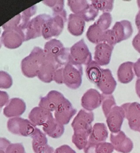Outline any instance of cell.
Here are the masks:
<instances>
[{"mask_svg": "<svg viewBox=\"0 0 140 153\" xmlns=\"http://www.w3.org/2000/svg\"><path fill=\"white\" fill-rule=\"evenodd\" d=\"M45 58L43 50L35 47L30 54L21 61V68L24 75L29 78L37 76Z\"/></svg>", "mask_w": 140, "mask_h": 153, "instance_id": "cell-1", "label": "cell"}, {"mask_svg": "<svg viewBox=\"0 0 140 153\" xmlns=\"http://www.w3.org/2000/svg\"><path fill=\"white\" fill-rule=\"evenodd\" d=\"M44 52L46 57L63 67L70 61V48L65 47L63 43L57 39H52L45 43Z\"/></svg>", "mask_w": 140, "mask_h": 153, "instance_id": "cell-2", "label": "cell"}, {"mask_svg": "<svg viewBox=\"0 0 140 153\" xmlns=\"http://www.w3.org/2000/svg\"><path fill=\"white\" fill-rule=\"evenodd\" d=\"M67 20L66 10H63L58 13H53L44 25L42 30V36L46 40L53 37L58 36L62 33L64 25Z\"/></svg>", "mask_w": 140, "mask_h": 153, "instance_id": "cell-3", "label": "cell"}, {"mask_svg": "<svg viewBox=\"0 0 140 153\" xmlns=\"http://www.w3.org/2000/svg\"><path fill=\"white\" fill-rule=\"evenodd\" d=\"M83 68L80 65L69 61L63 67V80L67 87L72 90L78 89L82 83Z\"/></svg>", "mask_w": 140, "mask_h": 153, "instance_id": "cell-4", "label": "cell"}, {"mask_svg": "<svg viewBox=\"0 0 140 153\" xmlns=\"http://www.w3.org/2000/svg\"><path fill=\"white\" fill-rule=\"evenodd\" d=\"M7 128L10 133L20 136L31 137L36 129L30 120L16 117L10 119L7 122Z\"/></svg>", "mask_w": 140, "mask_h": 153, "instance_id": "cell-5", "label": "cell"}, {"mask_svg": "<svg viewBox=\"0 0 140 153\" xmlns=\"http://www.w3.org/2000/svg\"><path fill=\"white\" fill-rule=\"evenodd\" d=\"M70 60L80 65H87L93 61L91 54L84 39H81L70 48Z\"/></svg>", "mask_w": 140, "mask_h": 153, "instance_id": "cell-6", "label": "cell"}, {"mask_svg": "<svg viewBox=\"0 0 140 153\" xmlns=\"http://www.w3.org/2000/svg\"><path fill=\"white\" fill-rule=\"evenodd\" d=\"M94 120V114L92 111L81 109L71 124L74 133H88L90 135L93 129L91 123Z\"/></svg>", "mask_w": 140, "mask_h": 153, "instance_id": "cell-7", "label": "cell"}, {"mask_svg": "<svg viewBox=\"0 0 140 153\" xmlns=\"http://www.w3.org/2000/svg\"><path fill=\"white\" fill-rule=\"evenodd\" d=\"M25 41L23 30L18 27L14 29L4 30L1 37V42L8 49H16Z\"/></svg>", "mask_w": 140, "mask_h": 153, "instance_id": "cell-8", "label": "cell"}, {"mask_svg": "<svg viewBox=\"0 0 140 153\" xmlns=\"http://www.w3.org/2000/svg\"><path fill=\"white\" fill-rule=\"evenodd\" d=\"M50 17L47 14H41L31 19L24 30L25 41L42 36L44 25Z\"/></svg>", "mask_w": 140, "mask_h": 153, "instance_id": "cell-9", "label": "cell"}, {"mask_svg": "<svg viewBox=\"0 0 140 153\" xmlns=\"http://www.w3.org/2000/svg\"><path fill=\"white\" fill-rule=\"evenodd\" d=\"M125 111V117L128 120L131 130L140 131V104L137 102L127 103L121 105Z\"/></svg>", "mask_w": 140, "mask_h": 153, "instance_id": "cell-10", "label": "cell"}, {"mask_svg": "<svg viewBox=\"0 0 140 153\" xmlns=\"http://www.w3.org/2000/svg\"><path fill=\"white\" fill-rule=\"evenodd\" d=\"M106 117L107 126L112 133L120 131L125 117V111L122 106L114 107Z\"/></svg>", "mask_w": 140, "mask_h": 153, "instance_id": "cell-11", "label": "cell"}, {"mask_svg": "<svg viewBox=\"0 0 140 153\" xmlns=\"http://www.w3.org/2000/svg\"><path fill=\"white\" fill-rule=\"evenodd\" d=\"M110 140L114 149L118 152L129 153L133 149V141L127 137L123 131H120L117 133H111Z\"/></svg>", "mask_w": 140, "mask_h": 153, "instance_id": "cell-12", "label": "cell"}, {"mask_svg": "<svg viewBox=\"0 0 140 153\" xmlns=\"http://www.w3.org/2000/svg\"><path fill=\"white\" fill-rule=\"evenodd\" d=\"M66 99L62 93L53 90L41 98L38 105L50 112L55 111Z\"/></svg>", "mask_w": 140, "mask_h": 153, "instance_id": "cell-13", "label": "cell"}, {"mask_svg": "<svg viewBox=\"0 0 140 153\" xmlns=\"http://www.w3.org/2000/svg\"><path fill=\"white\" fill-rule=\"evenodd\" d=\"M32 139V146L35 153H54L53 148L48 144V139L45 133L36 128L35 132L31 137Z\"/></svg>", "mask_w": 140, "mask_h": 153, "instance_id": "cell-14", "label": "cell"}, {"mask_svg": "<svg viewBox=\"0 0 140 153\" xmlns=\"http://www.w3.org/2000/svg\"><path fill=\"white\" fill-rule=\"evenodd\" d=\"M76 113V109L74 108L70 101L66 99L54 111V118L61 124L67 125Z\"/></svg>", "mask_w": 140, "mask_h": 153, "instance_id": "cell-15", "label": "cell"}, {"mask_svg": "<svg viewBox=\"0 0 140 153\" xmlns=\"http://www.w3.org/2000/svg\"><path fill=\"white\" fill-rule=\"evenodd\" d=\"M102 103V96L95 89L88 90L81 99V105L85 110L91 111L100 107Z\"/></svg>", "mask_w": 140, "mask_h": 153, "instance_id": "cell-16", "label": "cell"}, {"mask_svg": "<svg viewBox=\"0 0 140 153\" xmlns=\"http://www.w3.org/2000/svg\"><path fill=\"white\" fill-rule=\"evenodd\" d=\"M57 63L46 56L45 59L41 67L37 77L45 83H50L53 81V77L56 70L60 68Z\"/></svg>", "mask_w": 140, "mask_h": 153, "instance_id": "cell-17", "label": "cell"}, {"mask_svg": "<svg viewBox=\"0 0 140 153\" xmlns=\"http://www.w3.org/2000/svg\"><path fill=\"white\" fill-rule=\"evenodd\" d=\"M114 47L107 43L101 42L97 44L94 53V61L100 66L108 65L110 63Z\"/></svg>", "mask_w": 140, "mask_h": 153, "instance_id": "cell-18", "label": "cell"}, {"mask_svg": "<svg viewBox=\"0 0 140 153\" xmlns=\"http://www.w3.org/2000/svg\"><path fill=\"white\" fill-rule=\"evenodd\" d=\"M111 30L117 40V43L129 39L133 33L132 24L127 20L117 22Z\"/></svg>", "mask_w": 140, "mask_h": 153, "instance_id": "cell-19", "label": "cell"}, {"mask_svg": "<svg viewBox=\"0 0 140 153\" xmlns=\"http://www.w3.org/2000/svg\"><path fill=\"white\" fill-rule=\"evenodd\" d=\"M27 105L23 100L19 98H12L4 108V114L7 117H16L23 115Z\"/></svg>", "mask_w": 140, "mask_h": 153, "instance_id": "cell-20", "label": "cell"}, {"mask_svg": "<svg viewBox=\"0 0 140 153\" xmlns=\"http://www.w3.org/2000/svg\"><path fill=\"white\" fill-rule=\"evenodd\" d=\"M97 86L103 94H112L117 86V82L114 79L111 71L108 69H102V75Z\"/></svg>", "mask_w": 140, "mask_h": 153, "instance_id": "cell-21", "label": "cell"}, {"mask_svg": "<svg viewBox=\"0 0 140 153\" xmlns=\"http://www.w3.org/2000/svg\"><path fill=\"white\" fill-rule=\"evenodd\" d=\"M52 117V112L39 106L35 107L29 114V120L36 126H43Z\"/></svg>", "mask_w": 140, "mask_h": 153, "instance_id": "cell-22", "label": "cell"}, {"mask_svg": "<svg viewBox=\"0 0 140 153\" xmlns=\"http://www.w3.org/2000/svg\"><path fill=\"white\" fill-rule=\"evenodd\" d=\"M85 21L80 15L70 14L68 18L67 29L74 36H80L83 33Z\"/></svg>", "mask_w": 140, "mask_h": 153, "instance_id": "cell-23", "label": "cell"}, {"mask_svg": "<svg viewBox=\"0 0 140 153\" xmlns=\"http://www.w3.org/2000/svg\"><path fill=\"white\" fill-rule=\"evenodd\" d=\"M44 133L52 138H58L62 136L65 131L63 125L59 123L52 117L42 126Z\"/></svg>", "mask_w": 140, "mask_h": 153, "instance_id": "cell-24", "label": "cell"}, {"mask_svg": "<svg viewBox=\"0 0 140 153\" xmlns=\"http://www.w3.org/2000/svg\"><path fill=\"white\" fill-rule=\"evenodd\" d=\"M108 136V132L105 123H95L89 138L88 143L105 142L107 140Z\"/></svg>", "mask_w": 140, "mask_h": 153, "instance_id": "cell-25", "label": "cell"}, {"mask_svg": "<svg viewBox=\"0 0 140 153\" xmlns=\"http://www.w3.org/2000/svg\"><path fill=\"white\" fill-rule=\"evenodd\" d=\"M133 62H127L120 65L117 71V77L118 81L120 83H128L133 80Z\"/></svg>", "mask_w": 140, "mask_h": 153, "instance_id": "cell-26", "label": "cell"}, {"mask_svg": "<svg viewBox=\"0 0 140 153\" xmlns=\"http://www.w3.org/2000/svg\"><path fill=\"white\" fill-rule=\"evenodd\" d=\"M114 149L111 143L108 142L88 143L84 149V153H112Z\"/></svg>", "mask_w": 140, "mask_h": 153, "instance_id": "cell-27", "label": "cell"}, {"mask_svg": "<svg viewBox=\"0 0 140 153\" xmlns=\"http://www.w3.org/2000/svg\"><path fill=\"white\" fill-rule=\"evenodd\" d=\"M102 69L95 61H92L86 67L85 73L87 78L91 82L97 84L102 77Z\"/></svg>", "mask_w": 140, "mask_h": 153, "instance_id": "cell-28", "label": "cell"}, {"mask_svg": "<svg viewBox=\"0 0 140 153\" xmlns=\"http://www.w3.org/2000/svg\"><path fill=\"white\" fill-rule=\"evenodd\" d=\"M104 33L105 31L102 30L96 23H95L89 27L86 36L90 42L98 44L103 42Z\"/></svg>", "mask_w": 140, "mask_h": 153, "instance_id": "cell-29", "label": "cell"}, {"mask_svg": "<svg viewBox=\"0 0 140 153\" xmlns=\"http://www.w3.org/2000/svg\"><path fill=\"white\" fill-rule=\"evenodd\" d=\"M89 136L90 134L88 133H74L72 141L78 149H84L88 143Z\"/></svg>", "mask_w": 140, "mask_h": 153, "instance_id": "cell-30", "label": "cell"}, {"mask_svg": "<svg viewBox=\"0 0 140 153\" xmlns=\"http://www.w3.org/2000/svg\"><path fill=\"white\" fill-rule=\"evenodd\" d=\"M37 9L36 5H34L33 6L24 10L21 13V22L19 27L21 29L24 31L25 29L27 24L31 20L30 18L36 13Z\"/></svg>", "mask_w": 140, "mask_h": 153, "instance_id": "cell-31", "label": "cell"}, {"mask_svg": "<svg viewBox=\"0 0 140 153\" xmlns=\"http://www.w3.org/2000/svg\"><path fill=\"white\" fill-rule=\"evenodd\" d=\"M67 4L74 14L80 15L84 12L89 4L87 1H72L69 0Z\"/></svg>", "mask_w": 140, "mask_h": 153, "instance_id": "cell-32", "label": "cell"}, {"mask_svg": "<svg viewBox=\"0 0 140 153\" xmlns=\"http://www.w3.org/2000/svg\"><path fill=\"white\" fill-rule=\"evenodd\" d=\"M102 96V108L104 115L106 117L111 109L116 105V101L112 94H101Z\"/></svg>", "mask_w": 140, "mask_h": 153, "instance_id": "cell-33", "label": "cell"}, {"mask_svg": "<svg viewBox=\"0 0 140 153\" xmlns=\"http://www.w3.org/2000/svg\"><path fill=\"white\" fill-rule=\"evenodd\" d=\"M91 4L99 11L110 13L113 8L114 1H91Z\"/></svg>", "mask_w": 140, "mask_h": 153, "instance_id": "cell-34", "label": "cell"}, {"mask_svg": "<svg viewBox=\"0 0 140 153\" xmlns=\"http://www.w3.org/2000/svg\"><path fill=\"white\" fill-rule=\"evenodd\" d=\"M112 22V17L110 13H103L95 22L102 30L105 31L110 27Z\"/></svg>", "mask_w": 140, "mask_h": 153, "instance_id": "cell-35", "label": "cell"}, {"mask_svg": "<svg viewBox=\"0 0 140 153\" xmlns=\"http://www.w3.org/2000/svg\"><path fill=\"white\" fill-rule=\"evenodd\" d=\"M99 11L97 10L91 4H89L83 12L80 15L83 18L85 22H90L94 20L97 16Z\"/></svg>", "mask_w": 140, "mask_h": 153, "instance_id": "cell-36", "label": "cell"}, {"mask_svg": "<svg viewBox=\"0 0 140 153\" xmlns=\"http://www.w3.org/2000/svg\"><path fill=\"white\" fill-rule=\"evenodd\" d=\"M13 85V80L10 75L4 71H0V88L9 89Z\"/></svg>", "mask_w": 140, "mask_h": 153, "instance_id": "cell-37", "label": "cell"}, {"mask_svg": "<svg viewBox=\"0 0 140 153\" xmlns=\"http://www.w3.org/2000/svg\"><path fill=\"white\" fill-rule=\"evenodd\" d=\"M43 3L50 7L53 13H58L64 10V1H43Z\"/></svg>", "mask_w": 140, "mask_h": 153, "instance_id": "cell-38", "label": "cell"}, {"mask_svg": "<svg viewBox=\"0 0 140 153\" xmlns=\"http://www.w3.org/2000/svg\"><path fill=\"white\" fill-rule=\"evenodd\" d=\"M20 22H21V14H19L17 15V16L14 17L13 19H12L9 22L4 24L2 26V27L4 30L14 29L19 27Z\"/></svg>", "mask_w": 140, "mask_h": 153, "instance_id": "cell-39", "label": "cell"}, {"mask_svg": "<svg viewBox=\"0 0 140 153\" xmlns=\"http://www.w3.org/2000/svg\"><path fill=\"white\" fill-rule=\"evenodd\" d=\"M103 42L113 47L117 44V40L111 29H108L105 31Z\"/></svg>", "mask_w": 140, "mask_h": 153, "instance_id": "cell-40", "label": "cell"}, {"mask_svg": "<svg viewBox=\"0 0 140 153\" xmlns=\"http://www.w3.org/2000/svg\"><path fill=\"white\" fill-rule=\"evenodd\" d=\"M6 153H26L22 143H11L7 148Z\"/></svg>", "mask_w": 140, "mask_h": 153, "instance_id": "cell-41", "label": "cell"}, {"mask_svg": "<svg viewBox=\"0 0 140 153\" xmlns=\"http://www.w3.org/2000/svg\"><path fill=\"white\" fill-rule=\"evenodd\" d=\"M63 67H60L56 70L53 77V81L59 85L63 84Z\"/></svg>", "mask_w": 140, "mask_h": 153, "instance_id": "cell-42", "label": "cell"}, {"mask_svg": "<svg viewBox=\"0 0 140 153\" xmlns=\"http://www.w3.org/2000/svg\"><path fill=\"white\" fill-rule=\"evenodd\" d=\"M9 98L10 97L7 92L0 91V109L7 105L9 102Z\"/></svg>", "mask_w": 140, "mask_h": 153, "instance_id": "cell-43", "label": "cell"}, {"mask_svg": "<svg viewBox=\"0 0 140 153\" xmlns=\"http://www.w3.org/2000/svg\"><path fill=\"white\" fill-rule=\"evenodd\" d=\"M54 153H76V152L69 146L63 145L57 148Z\"/></svg>", "mask_w": 140, "mask_h": 153, "instance_id": "cell-44", "label": "cell"}, {"mask_svg": "<svg viewBox=\"0 0 140 153\" xmlns=\"http://www.w3.org/2000/svg\"><path fill=\"white\" fill-rule=\"evenodd\" d=\"M133 45L134 48L140 53V29L133 40Z\"/></svg>", "mask_w": 140, "mask_h": 153, "instance_id": "cell-45", "label": "cell"}, {"mask_svg": "<svg viewBox=\"0 0 140 153\" xmlns=\"http://www.w3.org/2000/svg\"><path fill=\"white\" fill-rule=\"evenodd\" d=\"M133 70L138 79H140V58L133 64Z\"/></svg>", "mask_w": 140, "mask_h": 153, "instance_id": "cell-46", "label": "cell"}, {"mask_svg": "<svg viewBox=\"0 0 140 153\" xmlns=\"http://www.w3.org/2000/svg\"><path fill=\"white\" fill-rule=\"evenodd\" d=\"M135 88H136L137 94L140 98V79H137L136 82Z\"/></svg>", "mask_w": 140, "mask_h": 153, "instance_id": "cell-47", "label": "cell"}, {"mask_svg": "<svg viewBox=\"0 0 140 153\" xmlns=\"http://www.w3.org/2000/svg\"><path fill=\"white\" fill-rule=\"evenodd\" d=\"M135 24L137 27L139 29H140V10L137 14L135 18Z\"/></svg>", "mask_w": 140, "mask_h": 153, "instance_id": "cell-48", "label": "cell"}, {"mask_svg": "<svg viewBox=\"0 0 140 153\" xmlns=\"http://www.w3.org/2000/svg\"><path fill=\"white\" fill-rule=\"evenodd\" d=\"M6 149H0V153H6Z\"/></svg>", "mask_w": 140, "mask_h": 153, "instance_id": "cell-49", "label": "cell"}, {"mask_svg": "<svg viewBox=\"0 0 140 153\" xmlns=\"http://www.w3.org/2000/svg\"><path fill=\"white\" fill-rule=\"evenodd\" d=\"M137 4L138 5V7H139V8H140V1H137Z\"/></svg>", "mask_w": 140, "mask_h": 153, "instance_id": "cell-50", "label": "cell"}, {"mask_svg": "<svg viewBox=\"0 0 140 153\" xmlns=\"http://www.w3.org/2000/svg\"><path fill=\"white\" fill-rule=\"evenodd\" d=\"M1 42H0V48H1Z\"/></svg>", "mask_w": 140, "mask_h": 153, "instance_id": "cell-51", "label": "cell"}, {"mask_svg": "<svg viewBox=\"0 0 140 153\" xmlns=\"http://www.w3.org/2000/svg\"><path fill=\"white\" fill-rule=\"evenodd\" d=\"M0 111H1V109H0Z\"/></svg>", "mask_w": 140, "mask_h": 153, "instance_id": "cell-52", "label": "cell"}, {"mask_svg": "<svg viewBox=\"0 0 140 153\" xmlns=\"http://www.w3.org/2000/svg\"></svg>", "mask_w": 140, "mask_h": 153, "instance_id": "cell-53", "label": "cell"}]
</instances>
